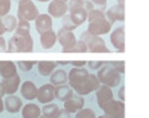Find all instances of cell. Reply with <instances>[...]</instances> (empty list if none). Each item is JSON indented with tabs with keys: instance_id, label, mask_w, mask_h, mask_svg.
<instances>
[{
	"instance_id": "cell-36",
	"label": "cell",
	"mask_w": 149,
	"mask_h": 118,
	"mask_svg": "<svg viewBox=\"0 0 149 118\" xmlns=\"http://www.w3.org/2000/svg\"><path fill=\"white\" fill-rule=\"evenodd\" d=\"M54 118H70V113L66 110V109H62V110H58V113L55 114Z\"/></svg>"
},
{
	"instance_id": "cell-40",
	"label": "cell",
	"mask_w": 149,
	"mask_h": 118,
	"mask_svg": "<svg viewBox=\"0 0 149 118\" xmlns=\"http://www.w3.org/2000/svg\"><path fill=\"white\" fill-rule=\"evenodd\" d=\"M3 33H5V28H4V26H3L1 19H0V36H3Z\"/></svg>"
},
{
	"instance_id": "cell-30",
	"label": "cell",
	"mask_w": 149,
	"mask_h": 118,
	"mask_svg": "<svg viewBox=\"0 0 149 118\" xmlns=\"http://www.w3.org/2000/svg\"><path fill=\"white\" fill-rule=\"evenodd\" d=\"M97 116H95L94 110L93 109H89V108H86V109H80L76 112V118H95Z\"/></svg>"
},
{
	"instance_id": "cell-5",
	"label": "cell",
	"mask_w": 149,
	"mask_h": 118,
	"mask_svg": "<svg viewBox=\"0 0 149 118\" xmlns=\"http://www.w3.org/2000/svg\"><path fill=\"white\" fill-rule=\"evenodd\" d=\"M8 51L12 53H30L33 50V40L31 35L29 36H18L14 35L12 36L10 41L8 44Z\"/></svg>"
},
{
	"instance_id": "cell-23",
	"label": "cell",
	"mask_w": 149,
	"mask_h": 118,
	"mask_svg": "<svg viewBox=\"0 0 149 118\" xmlns=\"http://www.w3.org/2000/svg\"><path fill=\"white\" fill-rule=\"evenodd\" d=\"M67 73L64 69H54L50 74V83L53 86H59V85H66L67 82Z\"/></svg>"
},
{
	"instance_id": "cell-7",
	"label": "cell",
	"mask_w": 149,
	"mask_h": 118,
	"mask_svg": "<svg viewBox=\"0 0 149 118\" xmlns=\"http://www.w3.org/2000/svg\"><path fill=\"white\" fill-rule=\"evenodd\" d=\"M17 15L19 19L23 21H35L39 15V10H37L36 5L33 4L31 0H27L24 3H21L18 4V10H17Z\"/></svg>"
},
{
	"instance_id": "cell-4",
	"label": "cell",
	"mask_w": 149,
	"mask_h": 118,
	"mask_svg": "<svg viewBox=\"0 0 149 118\" xmlns=\"http://www.w3.org/2000/svg\"><path fill=\"white\" fill-rule=\"evenodd\" d=\"M97 78L99 80V82L104 86H108V87H116L117 85H120L121 82V74L117 72L112 66H103L99 68Z\"/></svg>"
},
{
	"instance_id": "cell-17",
	"label": "cell",
	"mask_w": 149,
	"mask_h": 118,
	"mask_svg": "<svg viewBox=\"0 0 149 118\" xmlns=\"http://www.w3.org/2000/svg\"><path fill=\"white\" fill-rule=\"evenodd\" d=\"M105 17H107L108 22L111 24H113L116 21H121L122 22L125 19V8L123 5H113L112 8H109L105 13Z\"/></svg>"
},
{
	"instance_id": "cell-44",
	"label": "cell",
	"mask_w": 149,
	"mask_h": 118,
	"mask_svg": "<svg viewBox=\"0 0 149 118\" xmlns=\"http://www.w3.org/2000/svg\"><path fill=\"white\" fill-rule=\"evenodd\" d=\"M36 1H40V3H48V1H50V0H36Z\"/></svg>"
},
{
	"instance_id": "cell-33",
	"label": "cell",
	"mask_w": 149,
	"mask_h": 118,
	"mask_svg": "<svg viewBox=\"0 0 149 118\" xmlns=\"http://www.w3.org/2000/svg\"><path fill=\"white\" fill-rule=\"evenodd\" d=\"M109 66L113 67L120 74L125 73V63L123 62H112V63H109Z\"/></svg>"
},
{
	"instance_id": "cell-14",
	"label": "cell",
	"mask_w": 149,
	"mask_h": 118,
	"mask_svg": "<svg viewBox=\"0 0 149 118\" xmlns=\"http://www.w3.org/2000/svg\"><path fill=\"white\" fill-rule=\"evenodd\" d=\"M19 83H21V77L18 73H15L14 76L4 78L1 85L4 87V91L7 95H14L19 89Z\"/></svg>"
},
{
	"instance_id": "cell-20",
	"label": "cell",
	"mask_w": 149,
	"mask_h": 118,
	"mask_svg": "<svg viewBox=\"0 0 149 118\" xmlns=\"http://www.w3.org/2000/svg\"><path fill=\"white\" fill-rule=\"evenodd\" d=\"M17 73V66L10 60H0V76L3 78H8Z\"/></svg>"
},
{
	"instance_id": "cell-48",
	"label": "cell",
	"mask_w": 149,
	"mask_h": 118,
	"mask_svg": "<svg viewBox=\"0 0 149 118\" xmlns=\"http://www.w3.org/2000/svg\"><path fill=\"white\" fill-rule=\"evenodd\" d=\"M39 118H46V117H44V116H40Z\"/></svg>"
},
{
	"instance_id": "cell-35",
	"label": "cell",
	"mask_w": 149,
	"mask_h": 118,
	"mask_svg": "<svg viewBox=\"0 0 149 118\" xmlns=\"http://www.w3.org/2000/svg\"><path fill=\"white\" fill-rule=\"evenodd\" d=\"M86 64L91 68V69H99L102 66H103V62H86Z\"/></svg>"
},
{
	"instance_id": "cell-10",
	"label": "cell",
	"mask_w": 149,
	"mask_h": 118,
	"mask_svg": "<svg viewBox=\"0 0 149 118\" xmlns=\"http://www.w3.org/2000/svg\"><path fill=\"white\" fill-rule=\"evenodd\" d=\"M68 7L67 3L61 1V0H50L48 5V14L53 18H62L67 14Z\"/></svg>"
},
{
	"instance_id": "cell-24",
	"label": "cell",
	"mask_w": 149,
	"mask_h": 118,
	"mask_svg": "<svg viewBox=\"0 0 149 118\" xmlns=\"http://www.w3.org/2000/svg\"><path fill=\"white\" fill-rule=\"evenodd\" d=\"M71 95H73V90L67 85H59L54 86V98H57L58 100H67Z\"/></svg>"
},
{
	"instance_id": "cell-45",
	"label": "cell",
	"mask_w": 149,
	"mask_h": 118,
	"mask_svg": "<svg viewBox=\"0 0 149 118\" xmlns=\"http://www.w3.org/2000/svg\"><path fill=\"white\" fill-rule=\"evenodd\" d=\"M15 1H17L18 4H21V3H24V1H27V0H15Z\"/></svg>"
},
{
	"instance_id": "cell-18",
	"label": "cell",
	"mask_w": 149,
	"mask_h": 118,
	"mask_svg": "<svg viewBox=\"0 0 149 118\" xmlns=\"http://www.w3.org/2000/svg\"><path fill=\"white\" fill-rule=\"evenodd\" d=\"M3 103H4V108L9 113H18L23 107L22 100L15 95H8L5 99H3Z\"/></svg>"
},
{
	"instance_id": "cell-13",
	"label": "cell",
	"mask_w": 149,
	"mask_h": 118,
	"mask_svg": "<svg viewBox=\"0 0 149 118\" xmlns=\"http://www.w3.org/2000/svg\"><path fill=\"white\" fill-rule=\"evenodd\" d=\"M36 99L42 104L52 103V100L54 99V86H53L52 83L42 85L40 89H37Z\"/></svg>"
},
{
	"instance_id": "cell-26",
	"label": "cell",
	"mask_w": 149,
	"mask_h": 118,
	"mask_svg": "<svg viewBox=\"0 0 149 118\" xmlns=\"http://www.w3.org/2000/svg\"><path fill=\"white\" fill-rule=\"evenodd\" d=\"M3 22V26H4L5 28V32H13L15 30V27H17V18L13 17V15H5V17H3L1 19Z\"/></svg>"
},
{
	"instance_id": "cell-28",
	"label": "cell",
	"mask_w": 149,
	"mask_h": 118,
	"mask_svg": "<svg viewBox=\"0 0 149 118\" xmlns=\"http://www.w3.org/2000/svg\"><path fill=\"white\" fill-rule=\"evenodd\" d=\"M58 110H59V108H58L57 104L48 103V104H45V107L41 109V113H42V116L46 118H54L55 114L58 113Z\"/></svg>"
},
{
	"instance_id": "cell-39",
	"label": "cell",
	"mask_w": 149,
	"mask_h": 118,
	"mask_svg": "<svg viewBox=\"0 0 149 118\" xmlns=\"http://www.w3.org/2000/svg\"><path fill=\"white\" fill-rule=\"evenodd\" d=\"M118 96H120V100H121V101L125 100V86H121V87H120Z\"/></svg>"
},
{
	"instance_id": "cell-42",
	"label": "cell",
	"mask_w": 149,
	"mask_h": 118,
	"mask_svg": "<svg viewBox=\"0 0 149 118\" xmlns=\"http://www.w3.org/2000/svg\"><path fill=\"white\" fill-rule=\"evenodd\" d=\"M0 95H1V96H4V95H5L4 87H3V85H1V83H0Z\"/></svg>"
},
{
	"instance_id": "cell-19",
	"label": "cell",
	"mask_w": 149,
	"mask_h": 118,
	"mask_svg": "<svg viewBox=\"0 0 149 118\" xmlns=\"http://www.w3.org/2000/svg\"><path fill=\"white\" fill-rule=\"evenodd\" d=\"M21 95L23 96L26 100H33L36 99L37 95V87L32 81H24L21 86Z\"/></svg>"
},
{
	"instance_id": "cell-25",
	"label": "cell",
	"mask_w": 149,
	"mask_h": 118,
	"mask_svg": "<svg viewBox=\"0 0 149 118\" xmlns=\"http://www.w3.org/2000/svg\"><path fill=\"white\" fill-rule=\"evenodd\" d=\"M57 62H48V60H42L37 63V68H39V73L41 76H50L53 73V71L57 69Z\"/></svg>"
},
{
	"instance_id": "cell-43",
	"label": "cell",
	"mask_w": 149,
	"mask_h": 118,
	"mask_svg": "<svg viewBox=\"0 0 149 118\" xmlns=\"http://www.w3.org/2000/svg\"><path fill=\"white\" fill-rule=\"evenodd\" d=\"M125 4V0H118V5H123Z\"/></svg>"
},
{
	"instance_id": "cell-46",
	"label": "cell",
	"mask_w": 149,
	"mask_h": 118,
	"mask_svg": "<svg viewBox=\"0 0 149 118\" xmlns=\"http://www.w3.org/2000/svg\"><path fill=\"white\" fill-rule=\"evenodd\" d=\"M95 118H107V117H104V116H100V117H95Z\"/></svg>"
},
{
	"instance_id": "cell-3",
	"label": "cell",
	"mask_w": 149,
	"mask_h": 118,
	"mask_svg": "<svg viewBox=\"0 0 149 118\" xmlns=\"http://www.w3.org/2000/svg\"><path fill=\"white\" fill-rule=\"evenodd\" d=\"M86 19H88V12L84 8L70 9V14H66L63 17V28L68 31H73L80 24H82Z\"/></svg>"
},
{
	"instance_id": "cell-16",
	"label": "cell",
	"mask_w": 149,
	"mask_h": 118,
	"mask_svg": "<svg viewBox=\"0 0 149 118\" xmlns=\"http://www.w3.org/2000/svg\"><path fill=\"white\" fill-rule=\"evenodd\" d=\"M111 42L120 53L125 51V31L123 27H118L111 33Z\"/></svg>"
},
{
	"instance_id": "cell-29",
	"label": "cell",
	"mask_w": 149,
	"mask_h": 118,
	"mask_svg": "<svg viewBox=\"0 0 149 118\" xmlns=\"http://www.w3.org/2000/svg\"><path fill=\"white\" fill-rule=\"evenodd\" d=\"M12 7V1L10 0H0V18L5 17L9 14Z\"/></svg>"
},
{
	"instance_id": "cell-47",
	"label": "cell",
	"mask_w": 149,
	"mask_h": 118,
	"mask_svg": "<svg viewBox=\"0 0 149 118\" xmlns=\"http://www.w3.org/2000/svg\"><path fill=\"white\" fill-rule=\"evenodd\" d=\"M61 1H64V3H67V1H68V0H61Z\"/></svg>"
},
{
	"instance_id": "cell-32",
	"label": "cell",
	"mask_w": 149,
	"mask_h": 118,
	"mask_svg": "<svg viewBox=\"0 0 149 118\" xmlns=\"http://www.w3.org/2000/svg\"><path fill=\"white\" fill-rule=\"evenodd\" d=\"M70 51H73V53H85V51H88V48H86V44L82 41V40H76V44L73 45V48L71 49Z\"/></svg>"
},
{
	"instance_id": "cell-11",
	"label": "cell",
	"mask_w": 149,
	"mask_h": 118,
	"mask_svg": "<svg viewBox=\"0 0 149 118\" xmlns=\"http://www.w3.org/2000/svg\"><path fill=\"white\" fill-rule=\"evenodd\" d=\"M84 105H85V99H84L81 95H77V94L71 95L67 100H64V109L70 114L76 113L77 110L82 109Z\"/></svg>"
},
{
	"instance_id": "cell-41",
	"label": "cell",
	"mask_w": 149,
	"mask_h": 118,
	"mask_svg": "<svg viewBox=\"0 0 149 118\" xmlns=\"http://www.w3.org/2000/svg\"><path fill=\"white\" fill-rule=\"evenodd\" d=\"M4 110V103H3V96L0 95V113Z\"/></svg>"
},
{
	"instance_id": "cell-9",
	"label": "cell",
	"mask_w": 149,
	"mask_h": 118,
	"mask_svg": "<svg viewBox=\"0 0 149 118\" xmlns=\"http://www.w3.org/2000/svg\"><path fill=\"white\" fill-rule=\"evenodd\" d=\"M104 117L107 118H123L125 117V104L121 100H112L104 107Z\"/></svg>"
},
{
	"instance_id": "cell-22",
	"label": "cell",
	"mask_w": 149,
	"mask_h": 118,
	"mask_svg": "<svg viewBox=\"0 0 149 118\" xmlns=\"http://www.w3.org/2000/svg\"><path fill=\"white\" fill-rule=\"evenodd\" d=\"M41 116V109L37 104H26L22 108V118H39Z\"/></svg>"
},
{
	"instance_id": "cell-38",
	"label": "cell",
	"mask_w": 149,
	"mask_h": 118,
	"mask_svg": "<svg viewBox=\"0 0 149 118\" xmlns=\"http://www.w3.org/2000/svg\"><path fill=\"white\" fill-rule=\"evenodd\" d=\"M85 64H86L85 60H74V62H72V66H73V67H77V68L84 67Z\"/></svg>"
},
{
	"instance_id": "cell-2",
	"label": "cell",
	"mask_w": 149,
	"mask_h": 118,
	"mask_svg": "<svg viewBox=\"0 0 149 118\" xmlns=\"http://www.w3.org/2000/svg\"><path fill=\"white\" fill-rule=\"evenodd\" d=\"M88 21L89 27L88 32L95 36H100L104 33H108L112 28V24L108 22L105 13L99 9H93L88 13Z\"/></svg>"
},
{
	"instance_id": "cell-37",
	"label": "cell",
	"mask_w": 149,
	"mask_h": 118,
	"mask_svg": "<svg viewBox=\"0 0 149 118\" xmlns=\"http://www.w3.org/2000/svg\"><path fill=\"white\" fill-rule=\"evenodd\" d=\"M7 50V41L3 36H0V51Z\"/></svg>"
},
{
	"instance_id": "cell-34",
	"label": "cell",
	"mask_w": 149,
	"mask_h": 118,
	"mask_svg": "<svg viewBox=\"0 0 149 118\" xmlns=\"http://www.w3.org/2000/svg\"><path fill=\"white\" fill-rule=\"evenodd\" d=\"M90 1L94 4V7H99V10H104L107 4V0H90Z\"/></svg>"
},
{
	"instance_id": "cell-27",
	"label": "cell",
	"mask_w": 149,
	"mask_h": 118,
	"mask_svg": "<svg viewBox=\"0 0 149 118\" xmlns=\"http://www.w3.org/2000/svg\"><path fill=\"white\" fill-rule=\"evenodd\" d=\"M15 35L18 36H29L30 35V23L27 21L19 19L17 22V27H15Z\"/></svg>"
},
{
	"instance_id": "cell-8",
	"label": "cell",
	"mask_w": 149,
	"mask_h": 118,
	"mask_svg": "<svg viewBox=\"0 0 149 118\" xmlns=\"http://www.w3.org/2000/svg\"><path fill=\"white\" fill-rule=\"evenodd\" d=\"M57 41H59L64 53H70V50L73 48V45L76 44V36L73 35L72 31H68L62 27L57 33Z\"/></svg>"
},
{
	"instance_id": "cell-31",
	"label": "cell",
	"mask_w": 149,
	"mask_h": 118,
	"mask_svg": "<svg viewBox=\"0 0 149 118\" xmlns=\"http://www.w3.org/2000/svg\"><path fill=\"white\" fill-rule=\"evenodd\" d=\"M35 64H36V62H33V60H19V62L15 63V66L19 67L23 72H29V71H31V68L35 66Z\"/></svg>"
},
{
	"instance_id": "cell-6",
	"label": "cell",
	"mask_w": 149,
	"mask_h": 118,
	"mask_svg": "<svg viewBox=\"0 0 149 118\" xmlns=\"http://www.w3.org/2000/svg\"><path fill=\"white\" fill-rule=\"evenodd\" d=\"M81 40L86 44L89 51L91 53H108L107 45H105L104 40L100 36H95L89 33L88 31H85L84 33H81Z\"/></svg>"
},
{
	"instance_id": "cell-12",
	"label": "cell",
	"mask_w": 149,
	"mask_h": 118,
	"mask_svg": "<svg viewBox=\"0 0 149 118\" xmlns=\"http://www.w3.org/2000/svg\"><path fill=\"white\" fill-rule=\"evenodd\" d=\"M97 91V100H98V105L104 109V107L107 104H109L112 100H113V92H112V89L108 87V86H99V87L95 90Z\"/></svg>"
},
{
	"instance_id": "cell-1",
	"label": "cell",
	"mask_w": 149,
	"mask_h": 118,
	"mask_svg": "<svg viewBox=\"0 0 149 118\" xmlns=\"http://www.w3.org/2000/svg\"><path fill=\"white\" fill-rule=\"evenodd\" d=\"M67 81L70 82V87L74 90L77 95L81 96L95 91L100 86V82L97 78V76L89 73V71L84 67H73L67 74Z\"/></svg>"
},
{
	"instance_id": "cell-21",
	"label": "cell",
	"mask_w": 149,
	"mask_h": 118,
	"mask_svg": "<svg viewBox=\"0 0 149 118\" xmlns=\"http://www.w3.org/2000/svg\"><path fill=\"white\" fill-rule=\"evenodd\" d=\"M57 42V33L53 30L46 31V32L40 35V44L44 49H52Z\"/></svg>"
},
{
	"instance_id": "cell-15",
	"label": "cell",
	"mask_w": 149,
	"mask_h": 118,
	"mask_svg": "<svg viewBox=\"0 0 149 118\" xmlns=\"http://www.w3.org/2000/svg\"><path fill=\"white\" fill-rule=\"evenodd\" d=\"M35 28L37 32L41 33L46 32V31L53 30V21L49 14H39L35 19Z\"/></svg>"
}]
</instances>
